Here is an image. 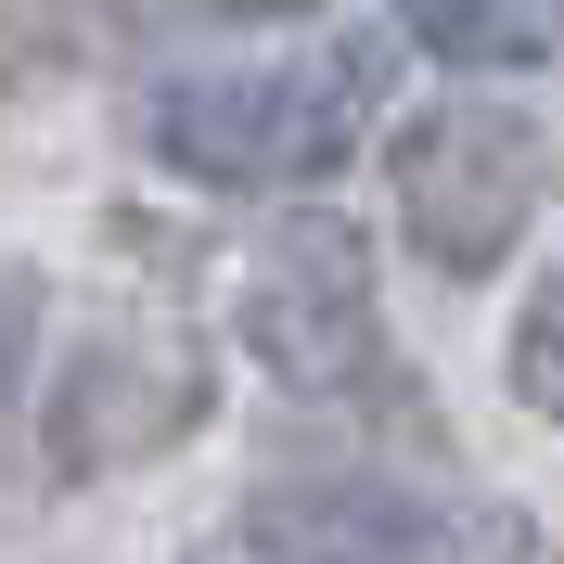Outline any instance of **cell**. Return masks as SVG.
<instances>
[{
	"mask_svg": "<svg viewBox=\"0 0 564 564\" xmlns=\"http://www.w3.org/2000/svg\"><path fill=\"white\" fill-rule=\"evenodd\" d=\"M386 90V39H347L321 65H206L154 104V154L206 193H257V180H321L372 129Z\"/></svg>",
	"mask_w": 564,
	"mask_h": 564,
	"instance_id": "6da1fadb",
	"label": "cell"
},
{
	"mask_svg": "<svg viewBox=\"0 0 564 564\" xmlns=\"http://www.w3.org/2000/svg\"><path fill=\"white\" fill-rule=\"evenodd\" d=\"M398 231H411L423 270H500V257L527 245L539 193H552V141H539L527 104H500V90H449V104H423L398 129Z\"/></svg>",
	"mask_w": 564,
	"mask_h": 564,
	"instance_id": "7a4b0ae2",
	"label": "cell"
},
{
	"mask_svg": "<svg viewBox=\"0 0 564 564\" xmlns=\"http://www.w3.org/2000/svg\"><path fill=\"white\" fill-rule=\"evenodd\" d=\"M245 347L270 359L295 398H347L386 359V321H372V245L347 218H282L245 270Z\"/></svg>",
	"mask_w": 564,
	"mask_h": 564,
	"instance_id": "3957f363",
	"label": "cell"
},
{
	"mask_svg": "<svg viewBox=\"0 0 564 564\" xmlns=\"http://www.w3.org/2000/svg\"><path fill=\"white\" fill-rule=\"evenodd\" d=\"M193 423H206V347L180 321L77 334V359L52 372V475H129V462L180 449Z\"/></svg>",
	"mask_w": 564,
	"mask_h": 564,
	"instance_id": "277c9868",
	"label": "cell"
},
{
	"mask_svg": "<svg viewBox=\"0 0 564 564\" xmlns=\"http://www.w3.org/2000/svg\"><path fill=\"white\" fill-rule=\"evenodd\" d=\"M245 552H527L513 513H423L386 475H321V488H257L245 500Z\"/></svg>",
	"mask_w": 564,
	"mask_h": 564,
	"instance_id": "5b68a950",
	"label": "cell"
},
{
	"mask_svg": "<svg viewBox=\"0 0 564 564\" xmlns=\"http://www.w3.org/2000/svg\"><path fill=\"white\" fill-rule=\"evenodd\" d=\"M398 26H411L436 65H539L552 0H398Z\"/></svg>",
	"mask_w": 564,
	"mask_h": 564,
	"instance_id": "8992f818",
	"label": "cell"
},
{
	"mask_svg": "<svg viewBox=\"0 0 564 564\" xmlns=\"http://www.w3.org/2000/svg\"><path fill=\"white\" fill-rule=\"evenodd\" d=\"M513 398H527L539 423H564V270H539L527 321H513Z\"/></svg>",
	"mask_w": 564,
	"mask_h": 564,
	"instance_id": "52a82bcc",
	"label": "cell"
},
{
	"mask_svg": "<svg viewBox=\"0 0 564 564\" xmlns=\"http://www.w3.org/2000/svg\"><path fill=\"white\" fill-rule=\"evenodd\" d=\"M52 65H65V26L0 0V90H26V77H52Z\"/></svg>",
	"mask_w": 564,
	"mask_h": 564,
	"instance_id": "ba28073f",
	"label": "cell"
},
{
	"mask_svg": "<svg viewBox=\"0 0 564 564\" xmlns=\"http://www.w3.org/2000/svg\"><path fill=\"white\" fill-rule=\"evenodd\" d=\"M26 321H39V282L0 270V398H13V347H26Z\"/></svg>",
	"mask_w": 564,
	"mask_h": 564,
	"instance_id": "9c48e42d",
	"label": "cell"
},
{
	"mask_svg": "<svg viewBox=\"0 0 564 564\" xmlns=\"http://www.w3.org/2000/svg\"><path fill=\"white\" fill-rule=\"evenodd\" d=\"M206 13H231V26H282V13H321V0H206Z\"/></svg>",
	"mask_w": 564,
	"mask_h": 564,
	"instance_id": "30bf717a",
	"label": "cell"
}]
</instances>
